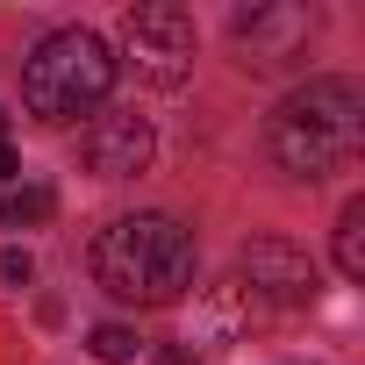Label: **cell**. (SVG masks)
<instances>
[{
  "label": "cell",
  "mask_w": 365,
  "mask_h": 365,
  "mask_svg": "<svg viewBox=\"0 0 365 365\" xmlns=\"http://www.w3.org/2000/svg\"><path fill=\"white\" fill-rule=\"evenodd\" d=\"M315 258L294 237H251L244 244V294L272 301V308H308L315 301Z\"/></svg>",
  "instance_id": "cell-6"
},
{
  "label": "cell",
  "mask_w": 365,
  "mask_h": 365,
  "mask_svg": "<svg viewBox=\"0 0 365 365\" xmlns=\"http://www.w3.org/2000/svg\"><path fill=\"white\" fill-rule=\"evenodd\" d=\"M0 279H8V287H29V279H36V258H29V251H0Z\"/></svg>",
  "instance_id": "cell-11"
},
{
  "label": "cell",
  "mask_w": 365,
  "mask_h": 365,
  "mask_svg": "<svg viewBox=\"0 0 365 365\" xmlns=\"http://www.w3.org/2000/svg\"><path fill=\"white\" fill-rule=\"evenodd\" d=\"M79 150H86V172H93V179H136V172L150 165L158 136H150L143 115H122V108H115V115H101V122L86 129Z\"/></svg>",
  "instance_id": "cell-7"
},
{
  "label": "cell",
  "mask_w": 365,
  "mask_h": 365,
  "mask_svg": "<svg viewBox=\"0 0 365 365\" xmlns=\"http://www.w3.org/2000/svg\"><path fill=\"white\" fill-rule=\"evenodd\" d=\"M265 150L287 179H329L365 150V86L358 79H308L265 122Z\"/></svg>",
  "instance_id": "cell-1"
},
{
  "label": "cell",
  "mask_w": 365,
  "mask_h": 365,
  "mask_svg": "<svg viewBox=\"0 0 365 365\" xmlns=\"http://www.w3.org/2000/svg\"><path fill=\"white\" fill-rule=\"evenodd\" d=\"M0 143H8V115H0Z\"/></svg>",
  "instance_id": "cell-13"
},
{
  "label": "cell",
  "mask_w": 365,
  "mask_h": 365,
  "mask_svg": "<svg viewBox=\"0 0 365 365\" xmlns=\"http://www.w3.org/2000/svg\"><path fill=\"white\" fill-rule=\"evenodd\" d=\"M15 172H22V165H15V150H8V143H0V179H15Z\"/></svg>",
  "instance_id": "cell-12"
},
{
  "label": "cell",
  "mask_w": 365,
  "mask_h": 365,
  "mask_svg": "<svg viewBox=\"0 0 365 365\" xmlns=\"http://www.w3.org/2000/svg\"><path fill=\"white\" fill-rule=\"evenodd\" d=\"M115 86V51L93 36V29H58L29 51L22 65V101L36 122H72V115H93Z\"/></svg>",
  "instance_id": "cell-3"
},
{
  "label": "cell",
  "mask_w": 365,
  "mask_h": 365,
  "mask_svg": "<svg viewBox=\"0 0 365 365\" xmlns=\"http://www.w3.org/2000/svg\"><path fill=\"white\" fill-rule=\"evenodd\" d=\"M86 351H93L101 365H129V358H136V329H122V322H101V329L86 336Z\"/></svg>",
  "instance_id": "cell-9"
},
{
  "label": "cell",
  "mask_w": 365,
  "mask_h": 365,
  "mask_svg": "<svg viewBox=\"0 0 365 365\" xmlns=\"http://www.w3.org/2000/svg\"><path fill=\"white\" fill-rule=\"evenodd\" d=\"M122 65L143 86H179L194 72V15L172 0H143L122 15Z\"/></svg>",
  "instance_id": "cell-4"
},
{
  "label": "cell",
  "mask_w": 365,
  "mask_h": 365,
  "mask_svg": "<svg viewBox=\"0 0 365 365\" xmlns=\"http://www.w3.org/2000/svg\"><path fill=\"white\" fill-rule=\"evenodd\" d=\"M36 215H51V187H29L8 201V222H36Z\"/></svg>",
  "instance_id": "cell-10"
},
{
  "label": "cell",
  "mask_w": 365,
  "mask_h": 365,
  "mask_svg": "<svg viewBox=\"0 0 365 365\" xmlns=\"http://www.w3.org/2000/svg\"><path fill=\"white\" fill-rule=\"evenodd\" d=\"M0 222H8V201H0Z\"/></svg>",
  "instance_id": "cell-14"
},
{
  "label": "cell",
  "mask_w": 365,
  "mask_h": 365,
  "mask_svg": "<svg viewBox=\"0 0 365 365\" xmlns=\"http://www.w3.org/2000/svg\"><path fill=\"white\" fill-rule=\"evenodd\" d=\"M336 272L365 279V201H344V215H336Z\"/></svg>",
  "instance_id": "cell-8"
},
{
  "label": "cell",
  "mask_w": 365,
  "mask_h": 365,
  "mask_svg": "<svg viewBox=\"0 0 365 365\" xmlns=\"http://www.w3.org/2000/svg\"><path fill=\"white\" fill-rule=\"evenodd\" d=\"M93 279L115 301L136 308H172L194 287V237L172 215H115L93 237Z\"/></svg>",
  "instance_id": "cell-2"
},
{
  "label": "cell",
  "mask_w": 365,
  "mask_h": 365,
  "mask_svg": "<svg viewBox=\"0 0 365 365\" xmlns=\"http://www.w3.org/2000/svg\"><path fill=\"white\" fill-rule=\"evenodd\" d=\"M230 36H237V51H244L251 72H287V65L308 58L315 15L301 8V0H265V8H244V15L230 22Z\"/></svg>",
  "instance_id": "cell-5"
}]
</instances>
